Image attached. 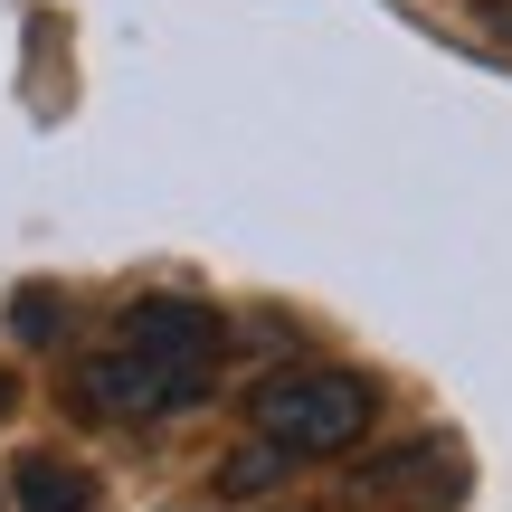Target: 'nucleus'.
Masks as SVG:
<instances>
[{"instance_id": "f257e3e1", "label": "nucleus", "mask_w": 512, "mask_h": 512, "mask_svg": "<svg viewBox=\"0 0 512 512\" xmlns=\"http://www.w3.org/2000/svg\"><path fill=\"white\" fill-rule=\"evenodd\" d=\"M219 361H228V323L190 294H143L124 304L114 342L76 351L67 361V399L86 418H114V427H143V418H181L219 389Z\"/></svg>"}, {"instance_id": "f03ea898", "label": "nucleus", "mask_w": 512, "mask_h": 512, "mask_svg": "<svg viewBox=\"0 0 512 512\" xmlns=\"http://www.w3.org/2000/svg\"><path fill=\"white\" fill-rule=\"evenodd\" d=\"M380 418V380L351 361H294V370H266L247 389V427L256 446H275L285 465H313V456H351Z\"/></svg>"}, {"instance_id": "7ed1b4c3", "label": "nucleus", "mask_w": 512, "mask_h": 512, "mask_svg": "<svg viewBox=\"0 0 512 512\" xmlns=\"http://www.w3.org/2000/svg\"><path fill=\"white\" fill-rule=\"evenodd\" d=\"M465 446L456 437H399V446H380V456H361L351 465V494L361 503H380V512H456L465 503Z\"/></svg>"}, {"instance_id": "20e7f679", "label": "nucleus", "mask_w": 512, "mask_h": 512, "mask_svg": "<svg viewBox=\"0 0 512 512\" xmlns=\"http://www.w3.org/2000/svg\"><path fill=\"white\" fill-rule=\"evenodd\" d=\"M0 503L10 512H105V484L76 456H19L10 484H0Z\"/></svg>"}, {"instance_id": "39448f33", "label": "nucleus", "mask_w": 512, "mask_h": 512, "mask_svg": "<svg viewBox=\"0 0 512 512\" xmlns=\"http://www.w3.org/2000/svg\"><path fill=\"white\" fill-rule=\"evenodd\" d=\"M57 323H67V294H48V285L10 294V332L19 342H57Z\"/></svg>"}, {"instance_id": "423d86ee", "label": "nucleus", "mask_w": 512, "mask_h": 512, "mask_svg": "<svg viewBox=\"0 0 512 512\" xmlns=\"http://www.w3.org/2000/svg\"><path fill=\"white\" fill-rule=\"evenodd\" d=\"M275 475H285V456H275V446H247V456H228V465H219V475H209V484H219V494H238V503H247V494H266Z\"/></svg>"}, {"instance_id": "0eeeda50", "label": "nucleus", "mask_w": 512, "mask_h": 512, "mask_svg": "<svg viewBox=\"0 0 512 512\" xmlns=\"http://www.w3.org/2000/svg\"><path fill=\"white\" fill-rule=\"evenodd\" d=\"M484 19H494V38H512V0H484Z\"/></svg>"}, {"instance_id": "6e6552de", "label": "nucleus", "mask_w": 512, "mask_h": 512, "mask_svg": "<svg viewBox=\"0 0 512 512\" xmlns=\"http://www.w3.org/2000/svg\"><path fill=\"white\" fill-rule=\"evenodd\" d=\"M10 408H19V380H10V361H0V418H10Z\"/></svg>"}, {"instance_id": "1a4fd4ad", "label": "nucleus", "mask_w": 512, "mask_h": 512, "mask_svg": "<svg viewBox=\"0 0 512 512\" xmlns=\"http://www.w3.org/2000/svg\"><path fill=\"white\" fill-rule=\"evenodd\" d=\"M285 512H304V503H285Z\"/></svg>"}]
</instances>
